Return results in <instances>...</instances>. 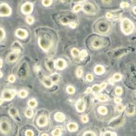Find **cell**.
<instances>
[{"label": "cell", "mask_w": 136, "mask_h": 136, "mask_svg": "<svg viewBox=\"0 0 136 136\" xmlns=\"http://www.w3.org/2000/svg\"><path fill=\"white\" fill-rule=\"evenodd\" d=\"M121 30L125 35L131 34L134 30V25L132 21L127 18H125L121 22Z\"/></svg>", "instance_id": "1"}, {"label": "cell", "mask_w": 136, "mask_h": 136, "mask_svg": "<svg viewBox=\"0 0 136 136\" xmlns=\"http://www.w3.org/2000/svg\"><path fill=\"white\" fill-rule=\"evenodd\" d=\"M38 44L39 46L44 51H48L49 49L51 48L52 45V41L50 37L46 35L41 36L38 39Z\"/></svg>", "instance_id": "2"}, {"label": "cell", "mask_w": 136, "mask_h": 136, "mask_svg": "<svg viewBox=\"0 0 136 136\" xmlns=\"http://www.w3.org/2000/svg\"><path fill=\"white\" fill-rule=\"evenodd\" d=\"M12 14V9L6 3L0 4V16H9Z\"/></svg>", "instance_id": "3"}, {"label": "cell", "mask_w": 136, "mask_h": 136, "mask_svg": "<svg viewBox=\"0 0 136 136\" xmlns=\"http://www.w3.org/2000/svg\"><path fill=\"white\" fill-rule=\"evenodd\" d=\"M16 91L13 89H6L2 93V99L7 101L12 100L16 95Z\"/></svg>", "instance_id": "4"}, {"label": "cell", "mask_w": 136, "mask_h": 136, "mask_svg": "<svg viewBox=\"0 0 136 136\" xmlns=\"http://www.w3.org/2000/svg\"><path fill=\"white\" fill-rule=\"evenodd\" d=\"M12 129L10 123L6 120H2L0 121V131L4 134H8Z\"/></svg>", "instance_id": "5"}, {"label": "cell", "mask_w": 136, "mask_h": 136, "mask_svg": "<svg viewBox=\"0 0 136 136\" xmlns=\"http://www.w3.org/2000/svg\"><path fill=\"white\" fill-rule=\"evenodd\" d=\"M33 10V5L32 3L27 1L21 7V12L23 14L28 15L31 14Z\"/></svg>", "instance_id": "6"}, {"label": "cell", "mask_w": 136, "mask_h": 136, "mask_svg": "<svg viewBox=\"0 0 136 136\" xmlns=\"http://www.w3.org/2000/svg\"><path fill=\"white\" fill-rule=\"evenodd\" d=\"M54 66L58 70H63L67 67V63L63 59H58L54 62Z\"/></svg>", "instance_id": "7"}, {"label": "cell", "mask_w": 136, "mask_h": 136, "mask_svg": "<svg viewBox=\"0 0 136 136\" xmlns=\"http://www.w3.org/2000/svg\"><path fill=\"white\" fill-rule=\"evenodd\" d=\"M82 10L87 14H93L96 13V9L95 8V6L90 3H87V4L83 5L82 6Z\"/></svg>", "instance_id": "8"}, {"label": "cell", "mask_w": 136, "mask_h": 136, "mask_svg": "<svg viewBox=\"0 0 136 136\" xmlns=\"http://www.w3.org/2000/svg\"><path fill=\"white\" fill-rule=\"evenodd\" d=\"M97 29L100 33H107L110 29V26L106 22H100L97 25Z\"/></svg>", "instance_id": "9"}, {"label": "cell", "mask_w": 136, "mask_h": 136, "mask_svg": "<svg viewBox=\"0 0 136 136\" xmlns=\"http://www.w3.org/2000/svg\"><path fill=\"white\" fill-rule=\"evenodd\" d=\"M76 111L79 113H82L84 112V110L86 109V104L82 99H80L76 102Z\"/></svg>", "instance_id": "10"}, {"label": "cell", "mask_w": 136, "mask_h": 136, "mask_svg": "<svg viewBox=\"0 0 136 136\" xmlns=\"http://www.w3.org/2000/svg\"><path fill=\"white\" fill-rule=\"evenodd\" d=\"M92 47L95 49H99L103 46L104 44V40L100 37H95L92 41Z\"/></svg>", "instance_id": "11"}, {"label": "cell", "mask_w": 136, "mask_h": 136, "mask_svg": "<svg viewBox=\"0 0 136 136\" xmlns=\"http://www.w3.org/2000/svg\"><path fill=\"white\" fill-rule=\"evenodd\" d=\"M37 124L41 127H45L48 124V118L47 116H45V115H41L38 117L37 120Z\"/></svg>", "instance_id": "12"}, {"label": "cell", "mask_w": 136, "mask_h": 136, "mask_svg": "<svg viewBox=\"0 0 136 136\" xmlns=\"http://www.w3.org/2000/svg\"><path fill=\"white\" fill-rule=\"evenodd\" d=\"M15 35L17 37H19L20 39H25L28 36V33L25 29L19 28L16 30Z\"/></svg>", "instance_id": "13"}, {"label": "cell", "mask_w": 136, "mask_h": 136, "mask_svg": "<svg viewBox=\"0 0 136 136\" xmlns=\"http://www.w3.org/2000/svg\"><path fill=\"white\" fill-rule=\"evenodd\" d=\"M19 52L13 51V52H12L8 55L6 60H7L8 63H14V62H15V61H17L18 58H19Z\"/></svg>", "instance_id": "14"}, {"label": "cell", "mask_w": 136, "mask_h": 136, "mask_svg": "<svg viewBox=\"0 0 136 136\" xmlns=\"http://www.w3.org/2000/svg\"><path fill=\"white\" fill-rule=\"evenodd\" d=\"M54 118L58 123H63L65 120V116L62 112H56L54 116Z\"/></svg>", "instance_id": "15"}, {"label": "cell", "mask_w": 136, "mask_h": 136, "mask_svg": "<svg viewBox=\"0 0 136 136\" xmlns=\"http://www.w3.org/2000/svg\"><path fill=\"white\" fill-rule=\"evenodd\" d=\"M94 72L95 73V74H97V75H99V76L102 75L105 73V68H104L103 65H97L94 68Z\"/></svg>", "instance_id": "16"}, {"label": "cell", "mask_w": 136, "mask_h": 136, "mask_svg": "<svg viewBox=\"0 0 136 136\" xmlns=\"http://www.w3.org/2000/svg\"><path fill=\"white\" fill-rule=\"evenodd\" d=\"M42 84L46 88H51L53 85V82H52L51 80L49 78H46L45 77L42 79Z\"/></svg>", "instance_id": "17"}, {"label": "cell", "mask_w": 136, "mask_h": 136, "mask_svg": "<svg viewBox=\"0 0 136 136\" xmlns=\"http://www.w3.org/2000/svg\"><path fill=\"white\" fill-rule=\"evenodd\" d=\"M68 129L70 132H75L78 129V125L76 123H70L68 124Z\"/></svg>", "instance_id": "18"}, {"label": "cell", "mask_w": 136, "mask_h": 136, "mask_svg": "<svg viewBox=\"0 0 136 136\" xmlns=\"http://www.w3.org/2000/svg\"><path fill=\"white\" fill-rule=\"evenodd\" d=\"M21 48H22V46H20V43H19L18 42H14L13 43V45H12L13 51L20 53V49H21Z\"/></svg>", "instance_id": "19"}, {"label": "cell", "mask_w": 136, "mask_h": 136, "mask_svg": "<svg viewBox=\"0 0 136 136\" xmlns=\"http://www.w3.org/2000/svg\"><path fill=\"white\" fill-rule=\"evenodd\" d=\"M52 82H58L60 80V75L59 74H54L49 78Z\"/></svg>", "instance_id": "20"}, {"label": "cell", "mask_w": 136, "mask_h": 136, "mask_svg": "<svg viewBox=\"0 0 136 136\" xmlns=\"http://www.w3.org/2000/svg\"><path fill=\"white\" fill-rule=\"evenodd\" d=\"M98 112L101 115H105L108 113V109L105 106H100L98 108Z\"/></svg>", "instance_id": "21"}, {"label": "cell", "mask_w": 136, "mask_h": 136, "mask_svg": "<svg viewBox=\"0 0 136 136\" xmlns=\"http://www.w3.org/2000/svg\"><path fill=\"white\" fill-rule=\"evenodd\" d=\"M88 55V52L87 50H81L79 53V58H80V59L81 61H83L84 60V59Z\"/></svg>", "instance_id": "22"}, {"label": "cell", "mask_w": 136, "mask_h": 136, "mask_svg": "<svg viewBox=\"0 0 136 136\" xmlns=\"http://www.w3.org/2000/svg\"><path fill=\"white\" fill-rule=\"evenodd\" d=\"M37 101H36L35 99H31L30 100H29L28 105L29 108H36V106H37Z\"/></svg>", "instance_id": "23"}, {"label": "cell", "mask_w": 136, "mask_h": 136, "mask_svg": "<svg viewBox=\"0 0 136 136\" xmlns=\"http://www.w3.org/2000/svg\"><path fill=\"white\" fill-rule=\"evenodd\" d=\"M9 114L12 118H16L18 116V111L16 108H10L9 110Z\"/></svg>", "instance_id": "24"}, {"label": "cell", "mask_w": 136, "mask_h": 136, "mask_svg": "<svg viewBox=\"0 0 136 136\" xmlns=\"http://www.w3.org/2000/svg\"><path fill=\"white\" fill-rule=\"evenodd\" d=\"M25 115L28 118H31L33 116V111L31 109H26L25 111Z\"/></svg>", "instance_id": "25"}, {"label": "cell", "mask_w": 136, "mask_h": 136, "mask_svg": "<svg viewBox=\"0 0 136 136\" xmlns=\"http://www.w3.org/2000/svg\"><path fill=\"white\" fill-rule=\"evenodd\" d=\"M79 53H80V51L77 48H72V50H71V54H72V56L75 57V58L79 56Z\"/></svg>", "instance_id": "26"}, {"label": "cell", "mask_w": 136, "mask_h": 136, "mask_svg": "<svg viewBox=\"0 0 136 136\" xmlns=\"http://www.w3.org/2000/svg\"><path fill=\"white\" fill-rule=\"evenodd\" d=\"M66 91L68 93V94L69 95H72V94H74L76 92V89L74 87L72 86H68L67 88H66Z\"/></svg>", "instance_id": "27"}, {"label": "cell", "mask_w": 136, "mask_h": 136, "mask_svg": "<svg viewBox=\"0 0 136 136\" xmlns=\"http://www.w3.org/2000/svg\"><path fill=\"white\" fill-rule=\"evenodd\" d=\"M62 132H61V129L60 128H56L54 129L52 132V136H61Z\"/></svg>", "instance_id": "28"}, {"label": "cell", "mask_w": 136, "mask_h": 136, "mask_svg": "<svg viewBox=\"0 0 136 136\" xmlns=\"http://www.w3.org/2000/svg\"><path fill=\"white\" fill-rule=\"evenodd\" d=\"M96 97L98 100L100 101H102V102L106 101L108 100L107 97L105 96V95H103V94H99V95H97Z\"/></svg>", "instance_id": "29"}, {"label": "cell", "mask_w": 136, "mask_h": 136, "mask_svg": "<svg viewBox=\"0 0 136 136\" xmlns=\"http://www.w3.org/2000/svg\"><path fill=\"white\" fill-rule=\"evenodd\" d=\"M27 95H28V93L25 90H20L19 91V96L20 97V98H22V99L25 98Z\"/></svg>", "instance_id": "30"}, {"label": "cell", "mask_w": 136, "mask_h": 136, "mask_svg": "<svg viewBox=\"0 0 136 136\" xmlns=\"http://www.w3.org/2000/svg\"><path fill=\"white\" fill-rule=\"evenodd\" d=\"M46 67H47V68H48L49 70H52L53 67H55L54 66V63H52V61L50 60L46 61Z\"/></svg>", "instance_id": "31"}, {"label": "cell", "mask_w": 136, "mask_h": 136, "mask_svg": "<svg viewBox=\"0 0 136 136\" xmlns=\"http://www.w3.org/2000/svg\"><path fill=\"white\" fill-rule=\"evenodd\" d=\"M81 10H82V6L80 5V4H76V6L74 7V8H73V11H74V12H75V13L80 12Z\"/></svg>", "instance_id": "32"}, {"label": "cell", "mask_w": 136, "mask_h": 136, "mask_svg": "<svg viewBox=\"0 0 136 136\" xmlns=\"http://www.w3.org/2000/svg\"><path fill=\"white\" fill-rule=\"evenodd\" d=\"M42 4L44 7H48L52 4V0H43L42 1Z\"/></svg>", "instance_id": "33"}, {"label": "cell", "mask_w": 136, "mask_h": 136, "mask_svg": "<svg viewBox=\"0 0 136 136\" xmlns=\"http://www.w3.org/2000/svg\"><path fill=\"white\" fill-rule=\"evenodd\" d=\"M76 74L78 78H80V77H82V74H83V70H82V68H80H80H78V69H76Z\"/></svg>", "instance_id": "34"}, {"label": "cell", "mask_w": 136, "mask_h": 136, "mask_svg": "<svg viewBox=\"0 0 136 136\" xmlns=\"http://www.w3.org/2000/svg\"><path fill=\"white\" fill-rule=\"evenodd\" d=\"M92 90L93 92L98 93V92H99L100 91H101V87H100V85L95 84V85H93V86Z\"/></svg>", "instance_id": "35"}, {"label": "cell", "mask_w": 136, "mask_h": 136, "mask_svg": "<svg viewBox=\"0 0 136 136\" xmlns=\"http://www.w3.org/2000/svg\"><path fill=\"white\" fill-rule=\"evenodd\" d=\"M135 113V108L133 106H130L129 109L127 110V115H133Z\"/></svg>", "instance_id": "36"}, {"label": "cell", "mask_w": 136, "mask_h": 136, "mask_svg": "<svg viewBox=\"0 0 136 136\" xmlns=\"http://www.w3.org/2000/svg\"><path fill=\"white\" fill-rule=\"evenodd\" d=\"M26 22H27L29 25H32L33 23H34V19H33V17L31 16H27V18H26Z\"/></svg>", "instance_id": "37"}, {"label": "cell", "mask_w": 136, "mask_h": 136, "mask_svg": "<svg viewBox=\"0 0 136 136\" xmlns=\"http://www.w3.org/2000/svg\"><path fill=\"white\" fill-rule=\"evenodd\" d=\"M83 136H97V135L95 134V133L92 131H87L84 133Z\"/></svg>", "instance_id": "38"}, {"label": "cell", "mask_w": 136, "mask_h": 136, "mask_svg": "<svg viewBox=\"0 0 136 136\" xmlns=\"http://www.w3.org/2000/svg\"><path fill=\"white\" fill-rule=\"evenodd\" d=\"M113 79L114 81H120L122 79V76L119 74H115L113 76Z\"/></svg>", "instance_id": "39"}, {"label": "cell", "mask_w": 136, "mask_h": 136, "mask_svg": "<svg viewBox=\"0 0 136 136\" xmlns=\"http://www.w3.org/2000/svg\"><path fill=\"white\" fill-rule=\"evenodd\" d=\"M103 136H117L116 133L111 132L110 131H106L104 133Z\"/></svg>", "instance_id": "40"}, {"label": "cell", "mask_w": 136, "mask_h": 136, "mask_svg": "<svg viewBox=\"0 0 136 136\" xmlns=\"http://www.w3.org/2000/svg\"><path fill=\"white\" fill-rule=\"evenodd\" d=\"M60 21L62 24L65 25H69V23H71V22L69 21V20L68 19H67V18H63V19H61Z\"/></svg>", "instance_id": "41"}, {"label": "cell", "mask_w": 136, "mask_h": 136, "mask_svg": "<svg viewBox=\"0 0 136 136\" xmlns=\"http://www.w3.org/2000/svg\"><path fill=\"white\" fill-rule=\"evenodd\" d=\"M5 37H6L5 31L4 30V29L0 27V40H3L5 38Z\"/></svg>", "instance_id": "42"}, {"label": "cell", "mask_w": 136, "mask_h": 136, "mask_svg": "<svg viewBox=\"0 0 136 136\" xmlns=\"http://www.w3.org/2000/svg\"><path fill=\"white\" fill-rule=\"evenodd\" d=\"M115 93H116L117 95H122V93H123V89H122V88L120 87H116V89H115Z\"/></svg>", "instance_id": "43"}, {"label": "cell", "mask_w": 136, "mask_h": 136, "mask_svg": "<svg viewBox=\"0 0 136 136\" xmlns=\"http://www.w3.org/2000/svg\"><path fill=\"white\" fill-rule=\"evenodd\" d=\"M80 120L82 121V123H87L88 122V117L87 115H83V116H81V118Z\"/></svg>", "instance_id": "44"}, {"label": "cell", "mask_w": 136, "mask_h": 136, "mask_svg": "<svg viewBox=\"0 0 136 136\" xmlns=\"http://www.w3.org/2000/svg\"><path fill=\"white\" fill-rule=\"evenodd\" d=\"M34 136V133L33 131L32 130H27L25 131V136Z\"/></svg>", "instance_id": "45"}, {"label": "cell", "mask_w": 136, "mask_h": 136, "mask_svg": "<svg viewBox=\"0 0 136 136\" xmlns=\"http://www.w3.org/2000/svg\"><path fill=\"white\" fill-rule=\"evenodd\" d=\"M15 80H16V78H15V76H14V75H10V76L8 77V81L10 82H11V83L14 82Z\"/></svg>", "instance_id": "46"}, {"label": "cell", "mask_w": 136, "mask_h": 136, "mask_svg": "<svg viewBox=\"0 0 136 136\" xmlns=\"http://www.w3.org/2000/svg\"><path fill=\"white\" fill-rule=\"evenodd\" d=\"M124 109H125V107H124V105H122V104H120V105H118V107H117V110L118 111V112H123V110H124Z\"/></svg>", "instance_id": "47"}, {"label": "cell", "mask_w": 136, "mask_h": 136, "mask_svg": "<svg viewBox=\"0 0 136 136\" xmlns=\"http://www.w3.org/2000/svg\"><path fill=\"white\" fill-rule=\"evenodd\" d=\"M86 78H87V80L88 82H92L93 80V76L92 74H88L86 76Z\"/></svg>", "instance_id": "48"}, {"label": "cell", "mask_w": 136, "mask_h": 136, "mask_svg": "<svg viewBox=\"0 0 136 136\" xmlns=\"http://www.w3.org/2000/svg\"><path fill=\"white\" fill-rule=\"evenodd\" d=\"M120 7L123 8H128L129 6V4L127 3V2H122V3H120Z\"/></svg>", "instance_id": "49"}, {"label": "cell", "mask_w": 136, "mask_h": 136, "mask_svg": "<svg viewBox=\"0 0 136 136\" xmlns=\"http://www.w3.org/2000/svg\"><path fill=\"white\" fill-rule=\"evenodd\" d=\"M69 25L72 29H75L76 27V26H77V24H76V22H71Z\"/></svg>", "instance_id": "50"}, {"label": "cell", "mask_w": 136, "mask_h": 136, "mask_svg": "<svg viewBox=\"0 0 136 136\" xmlns=\"http://www.w3.org/2000/svg\"><path fill=\"white\" fill-rule=\"evenodd\" d=\"M121 101H122V99H121V98H120V97H115L114 98V102L116 104H120V102H121Z\"/></svg>", "instance_id": "51"}, {"label": "cell", "mask_w": 136, "mask_h": 136, "mask_svg": "<svg viewBox=\"0 0 136 136\" xmlns=\"http://www.w3.org/2000/svg\"><path fill=\"white\" fill-rule=\"evenodd\" d=\"M105 16H106V17H107L108 19H111L112 17V14L111 12H107Z\"/></svg>", "instance_id": "52"}, {"label": "cell", "mask_w": 136, "mask_h": 136, "mask_svg": "<svg viewBox=\"0 0 136 136\" xmlns=\"http://www.w3.org/2000/svg\"><path fill=\"white\" fill-rule=\"evenodd\" d=\"M106 87H107V84L105 83V82H104V83H102V84H100V87L101 88V90H102V89H104Z\"/></svg>", "instance_id": "53"}, {"label": "cell", "mask_w": 136, "mask_h": 136, "mask_svg": "<svg viewBox=\"0 0 136 136\" xmlns=\"http://www.w3.org/2000/svg\"><path fill=\"white\" fill-rule=\"evenodd\" d=\"M91 91H93L92 88H91V87H88V88H87V89L86 90L85 93H86L87 94H88V93H90L91 92Z\"/></svg>", "instance_id": "54"}, {"label": "cell", "mask_w": 136, "mask_h": 136, "mask_svg": "<svg viewBox=\"0 0 136 136\" xmlns=\"http://www.w3.org/2000/svg\"><path fill=\"white\" fill-rule=\"evenodd\" d=\"M111 2H112L111 1H102V3H104V4H110Z\"/></svg>", "instance_id": "55"}, {"label": "cell", "mask_w": 136, "mask_h": 136, "mask_svg": "<svg viewBox=\"0 0 136 136\" xmlns=\"http://www.w3.org/2000/svg\"><path fill=\"white\" fill-rule=\"evenodd\" d=\"M2 66H3V61L1 59H0V68H2Z\"/></svg>", "instance_id": "56"}, {"label": "cell", "mask_w": 136, "mask_h": 136, "mask_svg": "<svg viewBox=\"0 0 136 136\" xmlns=\"http://www.w3.org/2000/svg\"><path fill=\"white\" fill-rule=\"evenodd\" d=\"M4 100L2 99V98H0V105H2L3 104V103H4Z\"/></svg>", "instance_id": "57"}, {"label": "cell", "mask_w": 136, "mask_h": 136, "mask_svg": "<svg viewBox=\"0 0 136 136\" xmlns=\"http://www.w3.org/2000/svg\"><path fill=\"white\" fill-rule=\"evenodd\" d=\"M133 13L136 14V6H135L134 8H133Z\"/></svg>", "instance_id": "58"}, {"label": "cell", "mask_w": 136, "mask_h": 136, "mask_svg": "<svg viewBox=\"0 0 136 136\" xmlns=\"http://www.w3.org/2000/svg\"><path fill=\"white\" fill-rule=\"evenodd\" d=\"M2 76H3V73H2V72L0 71V78H1Z\"/></svg>", "instance_id": "59"}, {"label": "cell", "mask_w": 136, "mask_h": 136, "mask_svg": "<svg viewBox=\"0 0 136 136\" xmlns=\"http://www.w3.org/2000/svg\"><path fill=\"white\" fill-rule=\"evenodd\" d=\"M42 136H49L48 135V134H46V133H43L42 135Z\"/></svg>", "instance_id": "60"}]
</instances>
